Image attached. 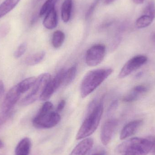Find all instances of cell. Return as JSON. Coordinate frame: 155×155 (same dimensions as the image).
<instances>
[{
	"mask_svg": "<svg viewBox=\"0 0 155 155\" xmlns=\"http://www.w3.org/2000/svg\"><path fill=\"white\" fill-rule=\"evenodd\" d=\"M117 106H118V101L117 100H114L113 101L109 107L108 111V113L110 114L113 111H115L117 108Z\"/></svg>",
	"mask_w": 155,
	"mask_h": 155,
	"instance_id": "83f0119b",
	"label": "cell"
},
{
	"mask_svg": "<svg viewBox=\"0 0 155 155\" xmlns=\"http://www.w3.org/2000/svg\"><path fill=\"white\" fill-rule=\"evenodd\" d=\"M58 24V17L55 6H53L45 15L43 21V25L46 29L52 30L57 26Z\"/></svg>",
	"mask_w": 155,
	"mask_h": 155,
	"instance_id": "5bb4252c",
	"label": "cell"
},
{
	"mask_svg": "<svg viewBox=\"0 0 155 155\" xmlns=\"http://www.w3.org/2000/svg\"><path fill=\"white\" fill-rule=\"evenodd\" d=\"M151 41L153 44L155 46V32L153 33L151 36Z\"/></svg>",
	"mask_w": 155,
	"mask_h": 155,
	"instance_id": "1f68e13d",
	"label": "cell"
},
{
	"mask_svg": "<svg viewBox=\"0 0 155 155\" xmlns=\"http://www.w3.org/2000/svg\"><path fill=\"white\" fill-rule=\"evenodd\" d=\"M134 2L137 4H141L143 3L144 0H133Z\"/></svg>",
	"mask_w": 155,
	"mask_h": 155,
	"instance_id": "d6a6232c",
	"label": "cell"
},
{
	"mask_svg": "<svg viewBox=\"0 0 155 155\" xmlns=\"http://www.w3.org/2000/svg\"><path fill=\"white\" fill-rule=\"evenodd\" d=\"M45 53L40 51L31 54L25 59V63L28 66H34L42 61L45 57Z\"/></svg>",
	"mask_w": 155,
	"mask_h": 155,
	"instance_id": "d6986e66",
	"label": "cell"
},
{
	"mask_svg": "<svg viewBox=\"0 0 155 155\" xmlns=\"http://www.w3.org/2000/svg\"><path fill=\"white\" fill-rule=\"evenodd\" d=\"M147 56L143 55H138L131 58L121 69L118 78H124L130 75L134 71L139 69L147 62Z\"/></svg>",
	"mask_w": 155,
	"mask_h": 155,
	"instance_id": "52a82bcc",
	"label": "cell"
},
{
	"mask_svg": "<svg viewBox=\"0 0 155 155\" xmlns=\"http://www.w3.org/2000/svg\"><path fill=\"white\" fill-rule=\"evenodd\" d=\"M117 126V122L115 119H109L105 122L100 134L101 142L104 145H107L109 143Z\"/></svg>",
	"mask_w": 155,
	"mask_h": 155,
	"instance_id": "30bf717a",
	"label": "cell"
},
{
	"mask_svg": "<svg viewBox=\"0 0 155 155\" xmlns=\"http://www.w3.org/2000/svg\"><path fill=\"white\" fill-rule=\"evenodd\" d=\"M61 120L59 113L54 111L41 112L39 111L33 119V125L39 129H49L56 126Z\"/></svg>",
	"mask_w": 155,
	"mask_h": 155,
	"instance_id": "5b68a950",
	"label": "cell"
},
{
	"mask_svg": "<svg viewBox=\"0 0 155 155\" xmlns=\"http://www.w3.org/2000/svg\"><path fill=\"white\" fill-rule=\"evenodd\" d=\"M27 46V44L25 42L23 43L21 45H20V46L17 48L16 51L15 52L14 57L16 59H18V58L21 57L26 51Z\"/></svg>",
	"mask_w": 155,
	"mask_h": 155,
	"instance_id": "d4e9b609",
	"label": "cell"
},
{
	"mask_svg": "<svg viewBox=\"0 0 155 155\" xmlns=\"http://www.w3.org/2000/svg\"><path fill=\"white\" fill-rule=\"evenodd\" d=\"M4 147V143L0 140V149Z\"/></svg>",
	"mask_w": 155,
	"mask_h": 155,
	"instance_id": "e575fe53",
	"label": "cell"
},
{
	"mask_svg": "<svg viewBox=\"0 0 155 155\" xmlns=\"http://www.w3.org/2000/svg\"><path fill=\"white\" fill-rule=\"evenodd\" d=\"M147 91V87L146 86L143 85L136 86L124 96L123 101L126 103H132L136 101Z\"/></svg>",
	"mask_w": 155,
	"mask_h": 155,
	"instance_id": "7c38bea8",
	"label": "cell"
},
{
	"mask_svg": "<svg viewBox=\"0 0 155 155\" xmlns=\"http://www.w3.org/2000/svg\"><path fill=\"white\" fill-rule=\"evenodd\" d=\"M93 144L92 138H85L76 145L70 155H86L92 149Z\"/></svg>",
	"mask_w": 155,
	"mask_h": 155,
	"instance_id": "4fadbf2b",
	"label": "cell"
},
{
	"mask_svg": "<svg viewBox=\"0 0 155 155\" xmlns=\"http://www.w3.org/2000/svg\"><path fill=\"white\" fill-rule=\"evenodd\" d=\"M36 1H41V0H36Z\"/></svg>",
	"mask_w": 155,
	"mask_h": 155,
	"instance_id": "8d00e7d4",
	"label": "cell"
},
{
	"mask_svg": "<svg viewBox=\"0 0 155 155\" xmlns=\"http://www.w3.org/2000/svg\"><path fill=\"white\" fill-rule=\"evenodd\" d=\"M111 68L96 69L88 72L84 77L80 87V94L83 98L94 92L113 73Z\"/></svg>",
	"mask_w": 155,
	"mask_h": 155,
	"instance_id": "3957f363",
	"label": "cell"
},
{
	"mask_svg": "<svg viewBox=\"0 0 155 155\" xmlns=\"http://www.w3.org/2000/svg\"><path fill=\"white\" fill-rule=\"evenodd\" d=\"M154 153H155V144H154Z\"/></svg>",
	"mask_w": 155,
	"mask_h": 155,
	"instance_id": "d590c367",
	"label": "cell"
},
{
	"mask_svg": "<svg viewBox=\"0 0 155 155\" xmlns=\"http://www.w3.org/2000/svg\"><path fill=\"white\" fill-rule=\"evenodd\" d=\"M21 93L18 89L17 85L11 88L6 94L2 106L1 113L9 114L21 97Z\"/></svg>",
	"mask_w": 155,
	"mask_h": 155,
	"instance_id": "9c48e42d",
	"label": "cell"
},
{
	"mask_svg": "<svg viewBox=\"0 0 155 155\" xmlns=\"http://www.w3.org/2000/svg\"><path fill=\"white\" fill-rule=\"evenodd\" d=\"M65 105H66V101L64 99L61 100L60 103L58 104V106H57V112H60L62 111L64 108Z\"/></svg>",
	"mask_w": 155,
	"mask_h": 155,
	"instance_id": "f1b7e54d",
	"label": "cell"
},
{
	"mask_svg": "<svg viewBox=\"0 0 155 155\" xmlns=\"http://www.w3.org/2000/svg\"><path fill=\"white\" fill-rule=\"evenodd\" d=\"M21 0H5L0 5V19L12 11Z\"/></svg>",
	"mask_w": 155,
	"mask_h": 155,
	"instance_id": "2e32d148",
	"label": "cell"
},
{
	"mask_svg": "<svg viewBox=\"0 0 155 155\" xmlns=\"http://www.w3.org/2000/svg\"><path fill=\"white\" fill-rule=\"evenodd\" d=\"M106 54V47L104 45L97 44L90 47L85 54V62L88 66L98 65L104 60Z\"/></svg>",
	"mask_w": 155,
	"mask_h": 155,
	"instance_id": "8992f818",
	"label": "cell"
},
{
	"mask_svg": "<svg viewBox=\"0 0 155 155\" xmlns=\"http://www.w3.org/2000/svg\"><path fill=\"white\" fill-rule=\"evenodd\" d=\"M36 80V78L35 77L27 78L17 84L18 89L21 94H24L32 88Z\"/></svg>",
	"mask_w": 155,
	"mask_h": 155,
	"instance_id": "ffe728a7",
	"label": "cell"
},
{
	"mask_svg": "<svg viewBox=\"0 0 155 155\" xmlns=\"http://www.w3.org/2000/svg\"><path fill=\"white\" fill-rule=\"evenodd\" d=\"M51 78V74L49 73L42 74L36 78V81L32 87L31 91L23 99L21 104L23 106L29 105L39 98L40 99L46 85Z\"/></svg>",
	"mask_w": 155,
	"mask_h": 155,
	"instance_id": "277c9868",
	"label": "cell"
},
{
	"mask_svg": "<svg viewBox=\"0 0 155 155\" xmlns=\"http://www.w3.org/2000/svg\"><path fill=\"white\" fill-rule=\"evenodd\" d=\"M65 40V35L63 32L57 31L54 33L52 39V44L55 48H59L62 45Z\"/></svg>",
	"mask_w": 155,
	"mask_h": 155,
	"instance_id": "44dd1931",
	"label": "cell"
},
{
	"mask_svg": "<svg viewBox=\"0 0 155 155\" xmlns=\"http://www.w3.org/2000/svg\"><path fill=\"white\" fill-rule=\"evenodd\" d=\"M12 114V113L9 114L1 113L0 114V128L7 122V120L11 117Z\"/></svg>",
	"mask_w": 155,
	"mask_h": 155,
	"instance_id": "484cf974",
	"label": "cell"
},
{
	"mask_svg": "<svg viewBox=\"0 0 155 155\" xmlns=\"http://www.w3.org/2000/svg\"><path fill=\"white\" fill-rule=\"evenodd\" d=\"M143 14L147 15L155 18V3L153 1L149 2L145 8Z\"/></svg>",
	"mask_w": 155,
	"mask_h": 155,
	"instance_id": "cb8c5ba5",
	"label": "cell"
},
{
	"mask_svg": "<svg viewBox=\"0 0 155 155\" xmlns=\"http://www.w3.org/2000/svg\"><path fill=\"white\" fill-rule=\"evenodd\" d=\"M154 18L147 15L143 14L139 17L136 22V25L137 28L142 29L148 27L153 22Z\"/></svg>",
	"mask_w": 155,
	"mask_h": 155,
	"instance_id": "7402d4cb",
	"label": "cell"
},
{
	"mask_svg": "<svg viewBox=\"0 0 155 155\" xmlns=\"http://www.w3.org/2000/svg\"><path fill=\"white\" fill-rule=\"evenodd\" d=\"M65 70H60L54 77L51 78L46 85L43 93L42 94L40 100L46 101L51 98L54 93L62 85L63 78Z\"/></svg>",
	"mask_w": 155,
	"mask_h": 155,
	"instance_id": "ba28073f",
	"label": "cell"
},
{
	"mask_svg": "<svg viewBox=\"0 0 155 155\" xmlns=\"http://www.w3.org/2000/svg\"><path fill=\"white\" fill-rule=\"evenodd\" d=\"M155 143L152 138L134 137L119 144L116 152L122 155H147L153 148Z\"/></svg>",
	"mask_w": 155,
	"mask_h": 155,
	"instance_id": "7a4b0ae2",
	"label": "cell"
},
{
	"mask_svg": "<svg viewBox=\"0 0 155 155\" xmlns=\"http://www.w3.org/2000/svg\"><path fill=\"white\" fill-rule=\"evenodd\" d=\"M90 155H105V154L103 151H99L93 153Z\"/></svg>",
	"mask_w": 155,
	"mask_h": 155,
	"instance_id": "4dcf8cb0",
	"label": "cell"
},
{
	"mask_svg": "<svg viewBox=\"0 0 155 155\" xmlns=\"http://www.w3.org/2000/svg\"><path fill=\"white\" fill-rule=\"evenodd\" d=\"M5 92L4 84L2 80H0V101L2 98Z\"/></svg>",
	"mask_w": 155,
	"mask_h": 155,
	"instance_id": "f546056e",
	"label": "cell"
},
{
	"mask_svg": "<svg viewBox=\"0 0 155 155\" xmlns=\"http://www.w3.org/2000/svg\"><path fill=\"white\" fill-rule=\"evenodd\" d=\"M114 1H115V0H105V3L106 4H110Z\"/></svg>",
	"mask_w": 155,
	"mask_h": 155,
	"instance_id": "836d02e7",
	"label": "cell"
},
{
	"mask_svg": "<svg viewBox=\"0 0 155 155\" xmlns=\"http://www.w3.org/2000/svg\"><path fill=\"white\" fill-rule=\"evenodd\" d=\"M142 124L143 121L141 120H134L127 124L123 127L120 133V139L124 140L134 134Z\"/></svg>",
	"mask_w": 155,
	"mask_h": 155,
	"instance_id": "8fae6325",
	"label": "cell"
},
{
	"mask_svg": "<svg viewBox=\"0 0 155 155\" xmlns=\"http://www.w3.org/2000/svg\"><path fill=\"white\" fill-rule=\"evenodd\" d=\"M99 0H96V1H95V2L93 3V4L89 7V9H88V11L87 12L86 15V19H88V18H89V17L91 16L92 14H93V12H94L95 9V7H96L97 5L98 2H99Z\"/></svg>",
	"mask_w": 155,
	"mask_h": 155,
	"instance_id": "4316f807",
	"label": "cell"
},
{
	"mask_svg": "<svg viewBox=\"0 0 155 155\" xmlns=\"http://www.w3.org/2000/svg\"><path fill=\"white\" fill-rule=\"evenodd\" d=\"M59 0H47L41 8L40 12V16H42L53 6H55V4Z\"/></svg>",
	"mask_w": 155,
	"mask_h": 155,
	"instance_id": "603a6c76",
	"label": "cell"
},
{
	"mask_svg": "<svg viewBox=\"0 0 155 155\" xmlns=\"http://www.w3.org/2000/svg\"><path fill=\"white\" fill-rule=\"evenodd\" d=\"M31 147L30 138L25 137L18 143L15 150V155H29Z\"/></svg>",
	"mask_w": 155,
	"mask_h": 155,
	"instance_id": "9a60e30c",
	"label": "cell"
},
{
	"mask_svg": "<svg viewBox=\"0 0 155 155\" xmlns=\"http://www.w3.org/2000/svg\"><path fill=\"white\" fill-rule=\"evenodd\" d=\"M72 0H64L61 8V18L64 22L70 21L72 9Z\"/></svg>",
	"mask_w": 155,
	"mask_h": 155,
	"instance_id": "e0dca14e",
	"label": "cell"
},
{
	"mask_svg": "<svg viewBox=\"0 0 155 155\" xmlns=\"http://www.w3.org/2000/svg\"><path fill=\"white\" fill-rule=\"evenodd\" d=\"M77 72V65H74L65 71L64 74L62 85L67 86L70 85L75 79Z\"/></svg>",
	"mask_w": 155,
	"mask_h": 155,
	"instance_id": "ac0fdd59",
	"label": "cell"
},
{
	"mask_svg": "<svg viewBox=\"0 0 155 155\" xmlns=\"http://www.w3.org/2000/svg\"><path fill=\"white\" fill-rule=\"evenodd\" d=\"M104 111V105L100 102L93 101L88 107V113L81 125L76 136V139L81 140L93 134L97 129Z\"/></svg>",
	"mask_w": 155,
	"mask_h": 155,
	"instance_id": "6da1fadb",
	"label": "cell"
}]
</instances>
